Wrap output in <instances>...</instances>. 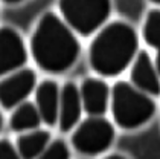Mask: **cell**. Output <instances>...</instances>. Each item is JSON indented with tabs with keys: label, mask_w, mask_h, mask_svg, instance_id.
<instances>
[{
	"label": "cell",
	"mask_w": 160,
	"mask_h": 159,
	"mask_svg": "<svg viewBox=\"0 0 160 159\" xmlns=\"http://www.w3.org/2000/svg\"><path fill=\"white\" fill-rule=\"evenodd\" d=\"M31 52L40 69L60 73L75 64L81 52V45L61 17L55 12H46L32 32Z\"/></svg>",
	"instance_id": "1"
},
{
	"label": "cell",
	"mask_w": 160,
	"mask_h": 159,
	"mask_svg": "<svg viewBox=\"0 0 160 159\" xmlns=\"http://www.w3.org/2000/svg\"><path fill=\"white\" fill-rule=\"evenodd\" d=\"M137 48L139 37L131 24L110 22L99 29L90 45V66L101 77H118L134 60Z\"/></svg>",
	"instance_id": "2"
},
{
	"label": "cell",
	"mask_w": 160,
	"mask_h": 159,
	"mask_svg": "<svg viewBox=\"0 0 160 159\" xmlns=\"http://www.w3.org/2000/svg\"><path fill=\"white\" fill-rule=\"evenodd\" d=\"M111 112L119 127L136 129L152 118L156 103L128 81H118L111 89Z\"/></svg>",
	"instance_id": "3"
},
{
	"label": "cell",
	"mask_w": 160,
	"mask_h": 159,
	"mask_svg": "<svg viewBox=\"0 0 160 159\" xmlns=\"http://www.w3.org/2000/svg\"><path fill=\"white\" fill-rule=\"evenodd\" d=\"M64 23L72 31L81 35H90L102 28L111 12V3L105 0L99 2H79L62 0L58 5Z\"/></svg>",
	"instance_id": "4"
},
{
	"label": "cell",
	"mask_w": 160,
	"mask_h": 159,
	"mask_svg": "<svg viewBox=\"0 0 160 159\" xmlns=\"http://www.w3.org/2000/svg\"><path fill=\"white\" fill-rule=\"evenodd\" d=\"M114 127L104 116H88L72 133V146L84 155H99L113 144Z\"/></svg>",
	"instance_id": "5"
},
{
	"label": "cell",
	"mask_w": 160,
	"mask_h": 159,
	"mask_svg": "<svg viewBox=\"0 0 160 159\" xmlns=\"http://www.w3.org/2000/svg\"><path fill=\"white\" fill-rule=\"evenodd\" d=\"M37 75L32 69H20L0 80V106L3 109H14L25 103L35 89Z\"/></svg>",
	"instance_id": "6"
},
{
	"label": "cell",
	"mask_w": 160,
	"mask_h": 159,
	"mask_svg": "<svg viewBox=\"0 0 160 159\" xmlns=\"http://www.w3.org/2000/svg\"><path fill=\"white\" fill-rule=\"evenodd\" d=\"M28 60L22 35L9 26L0 28V77L20 71Z\"/></svg>",
	"instance_id": "7"
},
{
	"label": "cell",
	"mask_w": 160,
	"mask_h": 159,
	"mask_svg": "<svg viewBox=\"0 0 160 159\" xmlns=\"http://www.w3.org/2000/svg\"><path fill=\"white\" fill-rule=\"evenodd\" d=\"M79 90L81 104L90 116H102L108 106L110 89L108 84L101 78H86Z\"/></svg>",
	"instance_id": "8"
},
{
	"label": "cell",
	"mask_w": 160,
	"mask_h": 159,
	"mask_svg": "<svg viewBox=\"0 0 160 159\" xmlns=\"http://www.w3.org/2000/svg\"><path fill=\"white\" fill-rule=\"evenodd\" d=\"M130 80H131L130 84H133L140 92L147 95H154V97L159 95L157 71L147 50H140L134 58L133 66H131Z\"/></svg>",
	"instance_id": "9"
},
{
	"label": "cell",
	"mask_w": 160,
	"mask_h": 159,
	"mask_svg": "<svg viewBox=\"0 0 160 159\" xmlns=\"http://www.w3.org/2000/svg\"><path fill=\"white\" fill-rule=\"evenodd\" d=\"M82 112L79 90L75 83H66L60 89V107H58V124L61 132H69L78 124Z\"/></svg>",
	"instance_id": "10"
},
{
	"label": "cell",
	"mask_w": 160,
	"mask_h": 159,
	"mask_svg": "<svg viewBox=\"0 0 160 159\" xmlns=\"http://www.w3.org/2000/svg\"><path fill=\"white\" fill-rule=\"evenodd\" d=\"M35 106L41 121L53 127L58 122L60 87L53 80H43L35 89Z\"/></svg>",
	"instance_id": "11"
},
{
	"label": "cell",
	"mask_w": 160,
	"mask_h": 159,
	"mask_svg": "<svg viewBox=\"0 0 160 159\" xmlns=\"http://www.w3.org/2000/svg\"><path fill=\"white\" fill-rule=\"evenodd\" d=\"M50 142V133L48 130H31L17 138L15 148L22 159H37L38 155Z\"/></svg>",
	"instance_id": "12"
},
{
	"label": "cell",
	"mask_w": 160,
	"mask_h": 159,
	"mask_svg": "<svg viewBox=\"0 0 160 159\" xmlns=\"http://www.w3.org/2000/svg\"><path fill=\"white\" fill-rule=\"evenodd\" d=\"M41 122V116L38 113L37 106L34 103L25 101L14 109L9 118V125L15 132H31L38 129Z\"/></svg>",
	"instance_id": "13"
},
{
	"label": "cell",
	"mask_w": 160,
	"mask_h": 159,
	"mask_svg": "<svg viewBox=\"0 0 160 159\" xmlns=\"http://www.w3.org/2000/svg\"><path fill=\"white\" fill-rule=\"evenodd\" d=\"M142 35L148 46L152 49L159 48V40H160V11L157 8L149 9L145 17V23L142 29Z\"/></svg>",
	"instance_id": "14"
},
{
	"label": "cell",
	"mask_w": 160,
	"mask_h": 159,
	"mask_svg": "<svg viewBox=\"0 0 160 159\" xmlns=\"http://www.w3.org/2000/svg\"><path fill=\"white\" fill-rule=\"evenodd\" d=\"M69 147L66 146V142L61 139L52 141L48 144V147L38 155L37 159H69Z\"/></svg>",
	"instance_id": "15"
},
{
	"label": "cell",
	"mask_w": 160,
	"mask_h": 159,
	"mask_svg": "<svg viewBox=\"0 0 160 159\" xmlns=\"http://www.w3.org/2000/svg\"><path fill=\"white\" fill-rule=\"evenodd\" d=\"M0 159H22L17 148L8 139H0Z\"/></svg>",
	"instance_id": "16"
},
{
	"label": "cell",
	"mask_w": 160,
	"mask_h": 159,
	"mask_svg": "<svg viewBox=\"0 0 160 159\" xmlns=\"http://www.w3.org/2000/svg\"><path fill=\"white\" fill-rule=\"evenodd\" d=\"M104 159H127V158L122 156V155H110V156H105Z\"/></svg>",
	"instance_id": "17"
},
{
	"label": "cell",
	"mask_w": 160,
	"mask_h": 159,
	"mask_svg": "<svg viewBox=\"0 0 160 159\" xmlns=\"http://www.w3.org/2000/svg\"><path fill=\"white\" fill-rule=\"evenodd\" d=\"M2 127H3V115L0 112V130H2Z\"/></svg>",
	"instance_id": "18"
}]
</instances>
